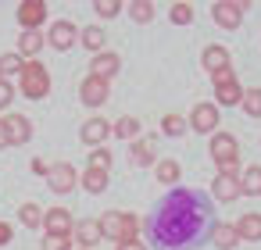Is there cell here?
Wrapping results in <instances>:
<instances>
[{
	"instance_id": "obj_1",
	"label": "cell",
	"mask_w": 261,
	"mask_h": 250,
	"mask_svg": "<svg viewBox=\"0 0 261 250\" xmlns=\"http://www.w3.org/2000/svg\"><path fill=\"white\" fill-rule=\"evenodd\" d=\"M211 225H215L211 197L190 186H175L143 218V229L154 250H193L200 239H207Z\"/></svg>"
},
{
	"instance_id": "obj_2",
	"label": "cell",
	"mask_w": 261,
	"mask_h": 250,
	"mask_svg": "<svg viewBox=\"0 0 261 250\" xmlns=\"http://www.w3.org/2000/svg\"><path fill=\"white\" fill-rule=\"evenodd\" d=\"M97 221H100L104 239H111V243L140 239V232H143V218H140V214H133V211H104Z\"/></svg>"
},
{
	"instance_id": "obj_3",
	"label": "cell",
	"mask_w": 261,
	"mask_h": 250,
	"mask_svg": "<svg viewBox=\"0 0 261 250\" xmlns=\"http://www.w3.org/2000/svg\"><path fill=\"white\" fill-rule=\"evenodd\" d=\"M207 154L218 168V175H240V140L232 132H215L207 140Z\"/></svg>"
},
{
	"instance_id": "obj_4",
	"label": "cell",
	"mask_w": 261,
	"mask_h": 250,
	"mask_svg": "<svg viewBox=\"0 0 261 250\" xmlns=\"http://www.w3.org/2000/svg\"><path fill=\"white\" fill-rule=\"evenodd\" d=\"M18 93L25 100H43L50 93V72H47V65L40 58L22 65V72H18Z\"/></svg>"
},
{
	"instance_id": "obj_5",
	"label": "cell",
	"mask_w": 261,
	"mask_h": 250,
	"mask_svg": "<svg viewBox=\"0 0 261 250\" xmlns=\"http://www.w3.org/2000/svg\"><path fill=\"white\" fill-rule=\"evenodd\" d=\"M211 90H215V107H232V104L243 100V86H240V79H236L232 68L215 72L211 75Z\"/></svg>"
},
{
	"instance_id": "obj_6",
	"label": "cell",
	"mask_w": 261,
	"mask_h": 250,
	"mask_svg": "<svg viewBox=\"0 0 261 250\" xmlns=\"http://www.w3.org/2000/svg\"><path fill=\"white\" fill-rule=\"evenodd\" d=\"M47 47H54L58 54H68L72 47H79V25L68 22V18L50 22V29H47Z\"/></svg>"
},
{
	"instance_id": "obj_7",
	"label": "cell",
	"mask_w": 261,
	"mask_h": 250,
	"mask_svg": "<svg viewBox=\"0 0 261 250\" xmlns=\"http://www.w3.org/2000/svg\"><path fill=\"white\" fill-rule=\"evenodd\" d=\"M218 107H215V100H200V104H193V111H190V118H186V125L193 129V132H207V136H215L218 132Z\"/></svg>"
},
{
	"instance_id": "obj_8",
	"label": "cell",
	"mask_w": 261,
	"mask_h": 250,
	"mask_svg": "<svg viewBox=\"0 0 261 250\" xmlns=\"http://www.w3.org/2000/svg\"><path fill=\"white\" fill-rule=\"evenodd\" d=\"M47 186H50V193L68 197V193L79 186V172H75V164H72V161H58V164H50V172H47Z\"/></svg>"
},
{
	"instance_id": "obj_9",
	"label": "cell",
	"mask_w": 261,
	"mask_h": 250,
	"mask_svg": "<svg viewBox=\"0 0 261 250\" xmlns=\"http://www.w3.org/2000/svg\"><path fill=\"white\" fill-rule=\"evenodd\" d=\"M243 15H247V4H240V0H218V4H211V18L218 29H240L243 25Z\"/></svg>"
},
{
	"instance_id": "obj_10",
	"label": "cell",
	"mask_w": 261,
	"mask_h": 250,
	"mask_svg": "<svg viewBox=\"0 0 261 250\" xmlns=\"http://www.w3.org/2000/svg\"><path fill=\"white\" fill-rule=\"evenodd\" d=\"M47 15H50V8L43 4V0H22L15 18H18L22 33H40V29H43V22H47Z\"/></svg>"
},
{
	"instance_id": "obj_11",
	"label": "cell",
	"mask_w": 261,
	"mask_h": 250,
	"mask_svg": "<svg viewBox=\"0 0 261 250\" xmlns=\"http://www.w3.org/2000/svg\"><path fill=\"white\" fill-rule=\"evenodd\" d=\"M79 140L90 147V150H97V147H104L108 140H111V122L108 118H100V115H93V118H86L83 125H79Z\"/></svg>"
},
{
	"instance_id": "obj_12",
	"label": "cell",
	"mask_w": 261,
	"mask_h": 250,
	"mask_svg": "<svg viewBox=\"0 0 261 250\" xmlns=\"http://www.w3.org/2000/svg\"><path fill=\"white\" fill-rule=\"evenodd\" d=\"M75 218L68 207H47L43 211V236H72Z\"/></svg>"
},
{
	"instance_id": "obj_13",
	"label": "cell",
	"mask_w": 261,
	"mask_h": 250,
	"mask_svg": "<svg viewBox=\"0 0 261 250\" xmlns=\"http://www.w3.org/2000/svg\"><path fill=\"white\" fill-rule=\"evenodd\" d=\"M0 118H4V129H8V143H11V147H25V143L33 140V122H29L25 115L8 111V115H0Z\"/></svg>"
},
{
	"instance_id": "obj_14",
	"label": "cell",
	"mask_w": 261,
	"mask_h": 250,
	"mask_svg": "<svg viewBox=\"0 0 261 250\" xmlns=\"http://www.w3.org/2000/svg\"><path fill=\"white\" fill-rule=\"evenodd\" d=\"M108 97H111V82L93 79V75H86V79L79 82V100H83L86 107H104Z\"/></svg>"
},
{
	"instance_id": "obj_15",
	"label": "cell",
	"mask_w": 261,
	"mask_h": 250,
	"mask_svg": "<svg viewBox=\"0 0 261 250\" xmlns=\"http://www.w3.org/2000/svg\"><path fill=\"white\" fill-rule=\"evenodd\" d=\"M243 193H240V175H218L215 172V179H211V200H218V204H236Z\"/></svg>"
},
{
	"instance_id": "obj_16",
	"label": "cell",
	"mask_w": 261,
	"mask_h": 250,
	"mask_svg": "<svg viewBox=\"0 0 261 250\" xmlns=\"http://www.w3.org/2000/svg\"><path fill=\"white\" fill-rule=\"evenodd\" d=\"M200 65H204L207 75H215V72H222V68H232V54H229V47H222V43H207V47L200 50Z\"/></svg>"
},
{
	"instance_id": "obj_17",
	"label": "cell",
	"mask_w": 261,
	"mask_h": 250,
	"mask_svg": "<svg viewBox=\"0 0 261 250\" xmlns=\"http://www.w3.org/2000/svg\"><path fill=\"white\" fill-rule=\"evenodd\" d=\"M72 239H75L83 250H93V246L104 239V232H100V221H97V218H75Z\"/></svg>"
},
{
	"instance_id": "obj_18",
	"label": "cell",
	"mask_w": 261,
	"mask_h": 250,
	"mask_svg": "<svg viewBox=\"0 0 261 250\" xmlns=\"http://www.w3.org/2000/svg\"><path fill=\"white\" fill-rule=\"evenodd\" d=\"M118 68H122V58H118L115 50H104V54L90 58V75H93V79H104V82H111V79L118 75Z\"/></svg>"
},
{
	"instance_id": "obj_19",
	"label": "cell",
	"mask_w": 261,
	"mask_h": 250,
	"mask_svg": "<svg viewBox=\"0 0 261 250\" xmlns=\"http://www.w3.org/2000/svg\"><path fill=\"white\" fill-rule=\"evenodd\" d=\"M207 243H211L215 250H236V246H240V232H236L232 221H215L211 232H207Z\"/></svg>"
},
{
	"instance_id": "obj_20",
	"label": "cell",
	"mask_w": 261,
	"mask_h": 250,
	"mask_svg": "<svg viewBox=\"0 0 261 250\" xmlns=\"http://www.w3.org/2000/svg\"><path fill=\"white\" fill-rule=\"evenodd\" d=\"M129 161H133L136 168H154V164H158L154 140H150V136H140V140H133V143H129Z\"/></svg>"
},
{
	"instance_id": "obj_21",
	"label": "cell",
	"mask_w": 261,
	"mask_h": 250,
	"mask_svg": "<svg viewBox=\"0 0 261 250\" xmlns=\"http://www.w3.org/2000/svg\"><path fill=\"white\" fill-rule=\"evenodd\" d=\"M236 232L240 243H261V211H247L236 218Z\"/></svg>"
},
{
	"instance_id": "obj_22",
	"label": "cell",
	"mask_w": 261,
	"mask_h": 250,
	"mask_svg": "<svg viewBox=\"0 0 261 250\" xmlns=\"http://www.w3.org/2000/svg\"><path fill=\"white\" fill-rule=\"evenodd\" d=\"M79 47H86V50L97 58V54L108 50V33H104L100 25H86V29H79Z\"/></svg>"
},
{
	"instance_id": "obj_23",
	"label": "cell",
	"mask_w": 261,
	"mask_h": 250,
	"mask_svg": "<svg viewBox=\"0 0 261 250\" xmlns=\"http://www.w3.org/2000/svg\"><path fill=\"white\" fill-rule=\"evenodd\" d=\"M43 47H47V33H22L18 36V58L22 61H36Z\"/></svg>"
},
{
	"instance_id": "obj_24",
	"label": "cell",
	"mask_w": 261,
	"mask_h": 250,
	"mask_svg": "<svg viewBox=\"0 0 261 250\" xmlns=\"http://www.w3.org/2000/svg\"><path fill=\"white\" fill-rule=\"evenodd\" d=\"M154 179H158L161 186H179V179H182V164H179L175 157H158V164H154Z\"/></svg>"
},
{
	"instance_id": "obj_25",
	"label": "cell",
	"mask_w": 261,
	"mask_h": 250,
	"mask_svg": "<svg viewBox=\"0 0 261 250\" xmlns=\"http://www.w3.org/2000/svg\"><path fill=\"white\" fill-rule=\"evenodd\" d=\"M108 182H111V172H100V168H83V175H79V186L90 197H100L108 189Z\"/></svg>"
},
{
	"instance_id": "obj_26",
	"label": "cell",
	"mask_w": 261,
	"mask_h": 250,
	"mask_svg": "<svg viewBox=\"0 0 261 250\" xmlns=\"http://www.w3.org/2000/svg\"><path fill=\"white\" fill-rule=\"evenodd\" d=\"M140 129H143V125H140V118H136V115H122L118 122H111V136L129 140V143H133V140H140Z\"/></svg>"
},
{
	"instance_id": "obj_27",
	"label": "cell",
	"mask_w": 261,
	"mask_h": 250,
	"mask_svg": "<svg viewBox=\"0 0 261 250\" xmlns=\"http://www.w3.org/2000/svg\"><path fill=\"white\" fill-rule=\"evenodd\" d=\"M240 193L243 197H261V164H250L240 172Z\"/></svg>"
},
{
	"instance_id": "obj_28",
	"label": "cell",
	"mask_w": 261,
	"mask_h": 250,
	"mask_svg": "<svg viewBox=\"0 0 261 250\" xmlns=\"http://www.w3.org/2000/svg\"><path fill=\"white\" fill-rule=\"evenodd\" d=\"M125 11H129V18L136 25H150L154 22V4L150 0H133V4H125Z\"/></svg>"
},
{
	"instance_id": "obj_29",
	"label": "cell",
	"mask_w": 261,
	"mask_h": 250,
	"mask_svg": "<svg viewBox=\"0 0 261 250\" xmlns=\"http://www.w3.org/2000/svg\"><path fill=\"white\" fill-rule=\"evenodd\" d=\"M186 132H190V125H186V118H182V115L168 111V115L161 118V136H175V140H179V136H186Z\"/></svg>"
},
{
	"instance_id": "obj_30",
	"label": "cell",
	"mask_w": 261,
	"mask_h": 250,
	"mask_svg": "<svg viewBox=\"0 0 261 250\" xmlns=\"http://www.w3.org/2000/svg\"><path fill=\"white\" fill-rule=\"evenodd\" d=\"M18 221H22L25 229H43V207L33 204V200L22 204V207H18Z\"/></svg>"
},
{
	"instance_id": "obj_31",
	"label": "cell",
	"mask_w": 261,
	"mask_h": 250,
	"mask_svg": "<svg viewBox=\"0 0 261 250\" xmlns=\"http://www.w3.org/2000/svg\"><path fill=\"white\" fill-rule=\"evenodd\" d=\"M193 18H197V11H193V4H186V0H179V4L168 8V22L172 25H193Z\"/></svg>"
},
{
	"instance_id": "obj_32",
	"label": "cell",
	"mask_w": 261,
	"mask_h": 250,
	"mask_svg": "<svg viewBox=\"0 0 261 250\" xmlns=\"http://www.w3.org/2000/svg\"><path fill=\"white\" fill-rule=\"evenodd\" d=\"M115 164V154L108 147H97V150H86V168H100V172H111Z\"/></svg>"
},
{
	"instance_id": "obj_33",
	"label": "cell",
	"mask_w": 261,
	"mask_h": 250,
	"mask_svg": "<svg viewBox=\"0 0 261 250\" xmlns=\"http://www.w3.org/2000/svg\"><path fill=\"white\" fill-rule=\"evenodd\" d=\"M240 107L247 111V118H261V86H254V90H243V100H240Z\"/></svg>"
},
{
	"instance_id": "obj_34",
	"label": "cell",
	"mask_w": 261,
	"mask_h": 250,
	"mask_svg": "<svg viewBox=\"0 0 261 250\" xmlns=\"http://www.w3.org/2000/svg\"><path fill=\"white\" fill-rule=\"evenodd\" d=\"M22 65H25V61L18 58V50H15V54H0V79H8V82H11V75H18Z\"/></svg>"
},
{
	"instance_id": "obj_35",
	"label": "cell",
	"mask_w": 261,
	"mask_h": 250,
	"mask_svg": "<svg viewBox=\"0 0 261 250\" xmlns=\"http://www.w3.org/2000/svg\"><path fill=\"white\" fill-rule=\"evenodd\" d=\"M122 8H125L122 0H93L97 18H118V11H122Z\"/></svg>"
},
{
	"instance_id": "obj_36",
	"label": "cell",
	"mask_w": 261,
	"mask_h": 250,
	"mask_svg": "<svg viewBox=\"0 0 261 250\" xmlns=\"http://www.w3.org/2000/svg\"><path fill=\"white\" fill-rule=\"evenodd\" d=\"M15 97H18V90L8 79H0V115H8V107L15 104Z\"/></svg>"
},
{
	"instance_id": "obj_37",
	"label": "cell",
	"mask_w": 261,
	"mask_h": 250,
	"mask_svg": "<svg viewBox=\"0 0 261 250\" xmlns=\"http://www.w3.org/2000/svg\"><path fill=\"white\" fill-rule=\"evenodd\" d=\"M72 236H43V250H75Z\"/></svg>"
},
{
	"instance_id": "obj_38",
	"label": "cell",
	"mask_w": 261,
	"mask_h": 250,
	"mask_svg": "<svg viewBox=\"0 0 261 250\" xmlns=\"http://www.w3.org/2000/svg\"><path fill=\"white\" fill-rule=\"evenodd\" d=\"M15 239V225L11 221H4V218H0V246H8Z\"/></svg>"
},
{
	"instance_id": "obj_39",
	"label": "cell",
	"mask_w": 261,
	"mask_h": 250,
	"mask_svg": "<svg viewBox=\"0 0 261 250\" xmlns=\"http://www.w3.org/2000/svg\"><path fill=\"white\" fill-rule=\"evenodd\" d=\"M115 250H147V243H143V236H140V239H125V243H115Z\"/></svg>"
},
{
	"instance_id": "obj_40",
	"label": "cell",
	"mask_w": 261,
	"mask_h": 250,
	"mask_svg": "<svg viewBox=\"0 0 261 250\" xmlns=\"http://www.w3.org/2000/svg\"><path fill=\"white\" fill-rule=\"evenodd\" d=\"M33 172H36V175H43V179H47V172H50V164H47V161H43V157H33Z\"/></svg>"
},
{
	"instance_id": "obj_41",
	"label": "cell",
	"mask_w": 261,
	"mask_h": 250,
	"mask_svg": "<svg viewBox=\"0 0 261 250\" xmlns=\"http://www.w3.org/2000/svg\"><path fill=\"white\" fill-rule=\"evenodd\" d=\"M4 147H11V143H8V129H4V118H0V150H4Z\"/></svg>"
},
{
	"instance_id": "obj_42",
	"label": "cell",
	"mask_w": 261,
	"mask_h": 250,
	"mask_svg": "<svg viewBox=\"0 0 261 250\" xmlns=\"http://www.w3.org/2000/svg\"><path fill=\"white\" fill-rule=\"evenodd\" d=\"M75 250H83V246H75Z\"/></svg>"
}]
</instances>
